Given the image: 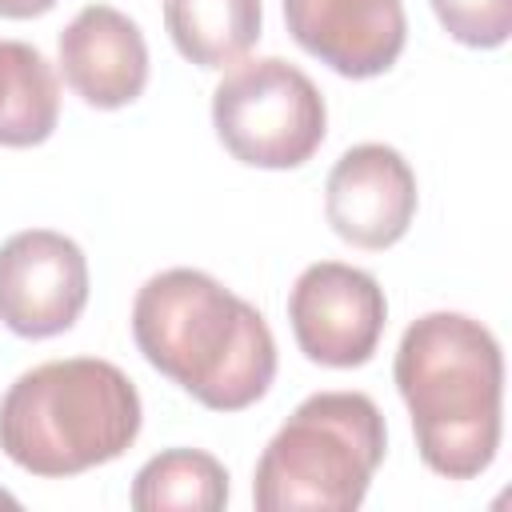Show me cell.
I'll list each match as a JSON object with an SVG mask.
<instances>
[{
	"label": "cell",
	"mask_w": 512,
	"mask_h": 512,
	"mask_svg": "<svg viewBox=\"0 0 512 512\" xmlns=\"http://www.w3.org/2000/svg\"><path fill=\"white\" fill-rule=\"evenodd\" d=\"M132 336L144 360L212 412L256 404L276 376L268 320L200 268H168L132 300Z\"/></svg>",
	"instance_id": "1"
},
{
	"label": "cell",
	"mask_w": 512,
	"mask_h": 512,
	"mask_svg": "<svg viewBox=\"0 0 512 512\" xmlns=\"http://www.w3.org/2000/svg\"><path fill=\"white\" fill-rule=\"evenodd\" d=\"M396 388L408 404L420 460L448 480L480 476L500 448L504 356L464 312H428L400 336Z\"/></svg>",
	"instance_id": "2"
},
{
	"label": "cell",
	"mask_w": 512,
	"mask_h": 512,
	"mask_svg": "<svg viewBox=\"0 0 512 512\" xmlns=\"http://www.w3.org/2000/svg\"><path fill=\"white\" fill-rule=\"evenodd\" d=\"M140 420V392L112 360H48L4 392L0 448L32 476H80L124 456Z\"/></svg>",
	"instance_id": "3"
},
{
	"label": "cell",
	"mask_w": 512,
	"mask_h": 512,
	"mask_svg": "<svg viewBox=\"0 0 512 512\" xmlns=\"http://www.w3.org/2000/svg\"><path fill=\"white\" fill-rule=\"evenodd\" d=\"M384 448L388 432L372 396L316 392L260 452L252 500L260 512H352L364 504Z\"/></svg>",
	"instance_id": "4"
},
{
	"label": "cell",
	"mask_w": 512,
	"mask_h": 512,
	"mask_svg": "<svg viewBox=\"0 0 512 512\" xmlns=\"http://www.w3.org/2000/svg\"><path fill=\"white\" fill-rule=\"evenodd\" d=\"M220 144L248 168H300L328 132L320 88L288 60H236L212 92Z\"/></svg>",
	"instance_id": "5"
},
{
	"label": "cell",
	"mask_w": 512,
	"mask_h": 512,
	"mask_svg": "<svg viewBox=\"0 0 512 512\" xmlns=\"http://www.w3.org/2000/svg\"><path fill=\"white\" fill-rule=\"evenodd\" d=\"M388 320L384 288L372 272L320 260L288 292V324L300 352L324 368H360L372 360Z\"/></svg>",
	"instance_id": "6"
},
{
	"label": "cell",
	"mask_w": 512,
	"mask_h": 512,
	"mask_svg": "<svg viewBox=\"0 0 512 512\" xmlns=\"http://www.w3.org/2000/svg\"><path fill=\"white\" fill-rule=\"evenodd\" d=\"M88 304V260L52 228H28L0 244V320L24 340L68 332Z\"/></svg>",
	"instance_id": "7"
},
{
	"label": "cell",
	"mask_w": 512,
	"mask_h": 512,
	"mask_svg": "<svg viewBox=\"0 0 512 512\" xmlns=\"http://www.w3.org/2000/svg\"><path fill=\"white\" fill-rule=\"evenodd\" d=\"M324 216L356 248H392L416 216V172L392 144H356L328 172Z\"/></svg>",
	"instance_id": "8"
},
{
	"label": "cell",
	"mask_w": 512,
	"mask_h": 512,
	"mask_svg": "<svg viewBox=\"0 0 512 512\" xmlns=\"http://www.w3.org/2000/svg\"><path fill=\"white\" fill-rule=\"evenodd\" d=\"M292 40L348 80L388 72L408 40L400 0H284Z\"/></svg>",
	"instance_id": "9"
},
{
	"label": "cell",
	"mask_w": 512,
	"mask_h": 512,
	"mask_svg": "<svg viewBox=\"0 0 512 512\" xmlns=\"http://www.w3.org/2000/svg\"><path fill=\"white\" fill-rule=\"evenodd\" d=\"M60 72L92 108H124L148 84V44L112 4H88L60 32Z\"/></svg>",
	"instance_id": "10"
},
{
	"label": "cell",
	"mask_w": 512,
	"mask_h": 512,
	"mask_svg": "<svg viewBox=\"0 0 512 512\" xmlns=\"http://www.w3.org/2000/svg\"><path fill=\"white\" fill-rule=\"evenodd\" d=\"M60 120V80L40 48L0 40V144L32 148L52 136Z\"/></svg>",
	"instance_id": "11"
},
{
	"label": "cell",
	"mask_w": 512,
	"mask_h": 512,
	"mask_svg": "<svg viewBox=\"0 0 512 512\" xmlns=\"http://www.w3.org/2000/svg\"><path fill=\"white\" fill-rule=\"evenodd\" d=\"M164 24L196 68H232L260 40V0H164Z\"/></svg>",
	"instance_id": "12"
},
{
	"label": "cell",
	"mask_w": 512,
	"mask_h": 512,
	"mask_svg": "<svg viewBox=\"0 0 512 512\" xmlns=\"http://www.w3.org/2000/svg\"><path fill=\"white\" fill-rule=\"evenodd\" d=\"M228 504V472L212 452L200 448H168L152 456L132 480L136 512H216Z\"/></svg>",
	"instance_id": "13"
},
{
	"label": "cell",
	"mask_w": 512,
	"mask_h": 512,
	"mask_svg": "<svg viewBox=\"0 0 512 512\" xmlns=\"http://www.w3.org/2000/svg\"><path fill=\"white\" fill-rule=\"evenodd\" d=\"M432 12L468 48H500L512 36V0H432Z\"/></svg>",
	"instance_id": "14"
},
{
	"label": "cell",
	"mask_w": 512,
	"mask_h": 512,
	"mask_svg": "<svg viewBox=\"0 0 512 512\" xmlns=\"http://www.w3.org/2000/svg\"><path fill=\"white\" fill-rule=\"evenodd\" d=\"M52 8H56V0H0L4 20H32V16H44Z\"/></svg>",
	"instance_id": "15"
},
{
	"label": "cell",
	"mask_w": 512,
	"mask_h": 512,
	"mask_svg": "<svg viewBox=\"0 0 512 512\" xmlns=\"http://www.w3.org/2000/svg\"><path fill=\"white\" fill-rule=\"evenodd\" d=\"M0 504H8V508H16V496H8V492L0 488Z\"/></svg>",
	"instance_id": "16"
}]
</instances>
